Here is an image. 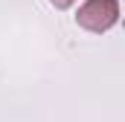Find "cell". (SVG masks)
Wrapping results in <instances>:
<instances>
[{
    "label": "cell",
    "instance_id": "1",
    "mask_svg": "<svg viewBox=\"0 0 125 122\" xmlns=\"http://www.w3.org/2000/svg\"><path fill=\"white\" fill-rule=\"evenodd\" d=\"M116 20H119V3L116 0H87L76 15V23L90 32H108Z\"/></svg>",
    "mask_w": 125,
    "mask_h": 122
},
{
    "label": "cell",
    "instance_id": "2",
    "mask_svg": "<svg viewBox=\"0 0 125 122\" xmlns=\"http://www.w3.org/2000/svg\"><path fill=\"white\" fill-rule=\"evenodd\" d=\"M50 3H52V6H55V9H67V6H70V3H73V0H50Z\"/></svg>",
    "mask_w": 125,
    "mask_h": 122
}]
</instances>
